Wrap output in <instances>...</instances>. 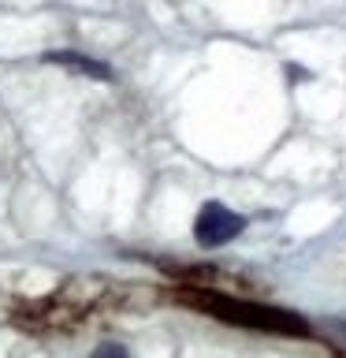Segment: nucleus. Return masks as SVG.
Returning <instances> with one entry per match:
<instances>
[{
	"label": "nucleus",
	"instance_id": "nucleus-1",
	"mask_svg": "<svg viewBox=\"0 0 346 358\" xmlns=\"http://www.w3.org/2000/svg\"><path fill=\"white\" fill-rule=\"evenodd\" d=\"M183 299L190 306L220 317V321L242 324V329L279 332V336H309V324L298 313L279 310V306H264V302H250V299H231V295H209V291H186Z\"/></svg>",
	"mask_w": 346,
	"mask_h": 358
},
{
	"label": "nucleus",
	"instance_id": "nucleus-2",
	"mask_svg": "<svg viewBox=\"0 0 346 358\" xmlns=\"http://www.w3.org/2000/svg\"><path fill=\"white\" fill-rule=\"evenodd\" d=\"M246 228V220L239 217V213H231L227 206H220V201H205L194 220V239L201 246H223L231 243L234 235H239Z\"/></svg>",
	"mask_w": 346,
	"mask_h": 358
},
{
	"label": "nucleus",
	"instance_id": "nucleus-3",
	"mask_svg": "<svg viewBox=\"0 0 346 358\" xmlns=\"http://www.w3.org/2000/svg\"><path fill=\"white\" fill-rule=\"evenodd\" d=\"M45 60L49 64H60V67H71L78 75H89V78H112V71L105 64H97L93 56H82V52H67V49H56V52H45Z\"/></svg>",
	"mask_w": 346,
	"mask_h": 358
},
{
	"label": "nucleus",
	"instance_id": "nucleus-4",
	"mask_svg": "<svg viewBox=\"0 0 346 358\" xmlns=\"http://www.w3.org/2000/svg\"><path fill=\"white\" fill-rule=\"evenodd\" d=\"M93 358H130V355L123 351L119 343H100L97 351H93Z\"/></svg>",
	"mask_w": 346,
	"mask_h": 358
}]
</instances>
